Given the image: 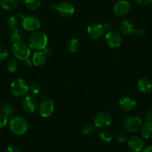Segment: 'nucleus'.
I'll use <instances>...</instances> for the list:
<instances>
[{
  "instance_id": "1",
  "label": "nucleus",
  "mask_w": 152,
  "mask_h": 152,
  "mask_svg": "<svg viewBox=\"0 0 152 152\" xmlns=\"http://www.w3.org/2000/svg\"><path fill=\"white\" fill-rule=\"evenodd\" d=\"M48 37L43 31H34L28 37V46L36 51L44 50L48 46Z\"/></svg>"
},
{
  "instance_id": "2",
  "label": "nucleus",
  "mask_w": 152,
  "mask_h": 152,
  "mask_svg": "<svg viewBox=\"0 0 152 152\" xmlns=\"http://www.w3.org/2000/svg\"><path fill=\"white\" fill-rule=\"evenodd\" d=\"M9 128L14 134L17 135H23L28 130V122L23 116H13L8 122Z\"/></svg>"
},
{
  "instance_id": "3",
  "label": "nucleus",
  "mask_w": 152,
  "mask_h": 152,
  "mask_svg": "<svg viewBox=\"0 0 152 152\" xmlns=\"http://www.w3.org/2000/svg\"><path fill=\"white\" fill-rule=\"evenodd\" d=\"M11 92L14 96L23 97L28 95L29 92V86L27 82L22 78H17L12 81L10 86Z\"/></svg>"
},
{
  "instance_id": "4",
  "label": "nucleus",
  "mask_w": 152,
  "mask_h": 152,
  "mask_svg": "<svg viewBox=\"0 0 152 152\" xmlns=\"http://www.w3.org/2000/svg\"><path fill=\"white\" fill-rule=\"evenodd\" d=\"M22 19V27L28 31H35L41 26L40 19L34 15L24 16L19 14Z\"/></svg>"
},
{
  "instance_id": "5",
  "label": "nucleus",
  "mask_w": 152,
  "mask_h": 152,
  "mask_svg": "<svg viewBox=\"0 0 152 152\" xmlns=\"http://www.w3.org/2000/svg\"><path fill=\"white\" fill-rule=\"evenodd\" d=\"M11 51L16 58L23 61L29 58L31 55V48L23 42L14 43Z\"/></svg>"
},
{
  "instance_id": "6",
  "label": "nucleus",
  "mask_w": 152,
  "mask_h": 152,
  "mask_svg": "<svg viewBox=\"0 0 152 152\" xmlns=\"http://www.w3.org/2000/svg\"><path fill=\"white\" fill-rule=\"evenodd\" d=\"M112 116L107 111H102L96 114L94 118V125L100 129H106L112 123Z\"/></svg>"
},
{
  "instance_id": "7",
  "label": "nucleus",
  "mask_w": 152,
  "mask_h": 152,
  "mask_svg": "<svg viewBox=\"0 0 152 152\" xmlns=\"http://www.w3.org/2000/svg\"><path fill=\"white\" fill-rule=\"evenodd\" d=\"M142 124V121L140 117L137 116H128L123 122L124 130L127 132H136L140 129Z\"/></svg>"
},
{
  "instance_id": "8",
  "label": "nucleus",
  "mask_w": 152,
  "mask_h": 152,
  "mask_svg": "<svg viewBox=\"0 0 152 152\" xmlns=\"http://www.w3.org/2000/svg\"><path fill=\"white\" fill-rule=\"evenodd\" d=\"M105 41L111 48H118L122 43V36L116 31H110L105 34Z\"/></svg>"
},
{
  "instance_id": "9",
  "label": "nucleus",
  "mask_w": 152,
  "mask_h": 152,
  "mask_svg": "<svg viewBox=\"0 0 152 152\" xmlns=\"http://www.w3.org/2000/svg\"><path fill=\"white\" fill-rule=\"evenodd\" d=\"M37 109L40 116L44 118L49 117L55 110V104L50 99H43L39 104Z\"/></svg>"
},
{
  "instance_id": "10",
  "label": "nucleus",
  "mask_w": 152,
  "mask_h": 152,
  "mask_svg": "<svg viewBox=\"0 0 152 152\" xmlns=\"http://www.w3.org/2000/svg\"><path fill=\"white\" fill-rule=\"evenodd\" d=\"M87 34L93 39L97 40L102 37L105 34V29L104 26L100 23H92L87 27Z\"/></svg>"
},
{
  "instance_id": "11",
  "label": "nucleus",
  "mask_w": 152,
  "mask_h": 152,
  "mask_svg": "<svg viewBox=\"0 0 152 152\" xmlns=\"http://www.w3.org/2000/svg\"><path fill=\"white\" fill-rule=\"evenodd\" d=\"M38 102L36 98L32 95H27L25 96L23 101V107L26 111L28 113H34L38 108Z\"/></svg>"
},
{
  "instance_id": "12",
  "label": "nucleus",
  "mask_w": 152,
  "mask_h": 152,
  "mask_svg": "<svg viewBox=\"0 0 152 152\" xmlns=\"http://www.w3.org/2000/svg\"><path fill=\"white\" fill-rule=\"evenodd\" d=\"M131 5L126 0H121L114 5L113 11L117 16L127 15L130 12Z\"/></svg>"
},
{
  "instance_id": "13",
  "label": "nucleus",
  "mask_w": 152,
  "mask_h": 152,
  "mask_svg": "<svg viewBox=\"0 0 152 152\" xmlns=\"http://www.w3.org/2000/svg\"><path fill=\"white\" fill-rule=\"evenodd\" d=\"M56 10L61 16L64 17H68L74 14L75 7L70 2H64L57 5Z\"/></svg>"
},
{
  "instance_id": "14",
  "label": "nucleus",
  "mask_w": 152,
  "mask_h": 152,
  "mask_svg": "<svg viewBox=\"0 0 152 152\" xmlns=\"http://www.w3.org/2000/svg\"><path fill=\"white\" fill-rule=\"evenodd\" d=\"M137 102L135 99L129 96H125L121 98L119 101V107L124 111H131L136 107Z\"/></svg>"
},
{
  "instance_id": "15",
  "label": "nucleus",
  "mask_w": 152,
  "mask_h": 152,
  "mask_svg": "<svg viewBox=\"0 0 152 152\" xmlns=\"http://www.w3.org/2000/svg\"><path fill=\"white\" fill-rule=\"evenodd\" d=\"M128 145L131 150L134 152H140L144 148V142L141 137L132 136L128 141Z\"/></svg>"
},
{
  "instance_id": "16",
  "label": "nucleus",
  "mask_w": 152,
  "mask_h": 152,
  "mask_svg": "<svg viewBox=\"0 0 152 152\" xmlns=\"http://www.w3.org/2000/svg\"><path fill=\"white\" fill-rule=\"evenodd\" d=\"M137 88L139 91L144 94H147L151 92L152 90V82L146 78H142L137 81Z\"/></svg>"
},
{
  "instance_id": "17",
  "label": "nucleus",
  "mask_w": 152,
  "mask_h": 152,
  "mask_svg": "<svg viewBox=\"0 0 152 152\" xmlns=\"http://www.w3.org/2000/svg\"><path fill=\"white\" fill-rule=\"evenodd\" d=\"M24 33L18 28L11 29L9 33L10 42L13 43V44L16 43L23 42V40H24Z\"/></svg>"
},
{
  "instance_id": "18",
  "label": "nucleus",
  "mask_w": 152,
  "mask_h": 152,
  "mask_svg": "<svg viewBox=\"0 0 152 152\" xmlns=\"http://www.w3.org/2000/svg\"><path fill=\"white\" fill-rule=\"evenodd\" d=\"M121 32L125 35H130L135 32V27L131 21L128 20H122L119 25Z\"/></svg>"
},
{
  "instance_id": "19",
  "label": "nucleus",
  "mask_w": 152,
  "mask_h": 152,
  "mask_svg": "<svg viewBox=\"0 0 152 152\" xmlns=\"http://www.w3.org/2000/svg\"><path fill=\"white\" fill-rule=\"evenodd\" d=\"M32 62L36 66H42L46 62V55L41 51H37L33 55Z\"/></svg>"
},
{
  "instance_id": "20",
  "label": "nucleus",
  "mask_w": 152,
  "mask_h": 152,
  "mask_svg": "<svg viewBox=\"0 0 152 152\" xmlns=\"http://www.w3.org/2000/svg\"><path fill=\"white\" fill-rule=\"evenodd\" d=\"M20 0H0V7L5 11H11L18 6Z\"/></svg>"
},
{
  "instance_id": "21",
  "label": "nucleus",
  "mask_w": 152,
  "mask_h": 152,
  "mask_svg": "<svg viewBox=\"0 0 152 152\" xmlns=\"http://www.w3.org/2000/svg\"><path fill=\"white\" fill-rule=\"evenodd\" d=\"M141 135L145 139L152 138V121H147L142 125Z\"/></svg>"
},
{
  "instance_id": "22",
  "label": "nucleus",
  "mask_w": 152,
  "mask_h": 152,
  "mask_svg": "<svg viewBox=\"0 0 152 152\" xmlns=\"http://www.w3.org/2000/svg\"><path fill=\"white\" fill-rule=\"evenodd\" d=\"M80 48V43L78 39L72 38L67 43V49L71 53H75Z\"/></svg>"
},
{
  "instance_id": "23",
  "label": "nucleus",
  "mask_w": 152,
  "mask_h": 152,
  "mask_svg": "<svg viewBox=\"0 0 152 152\" xmlns=\"http://www.w3.org/2000/svg\"><path fill=\"white\" fill-rule=\"evenodd\" d=\"M99 139L103 142L108 143L113 140V133L109 130L103 129L99 133Z\"/></svg>"
},
{
  "instance_id": "24",
  "label": "nucleus",
  "mask_w": 152,
  "mask_h": 152,
  "mask_svg": "<svg viewBox=\"0 0 152 152\" xmlns=\"http://www.w3.org/2000/svg\"><path fill=\"white\" fill-rule=\"evenodd\" d=\"M24 3L28 9L35 11L41 5V0H24Z\"/></svg>"
},
{
  "instance_id": "25",
  "label": "nucleus",
  "mask_w": 152,
  "mask_h": 152,
  "mask_svg": "<svg viewBox=\"0 0 152 152\" xmlns=\"http://www.w3.org/2000/svg\"><path fill=\"white\" fill-rule=\"evenodd\" d=\"M1 112L4 116L8 118L13 116V114L14 113V110L11 104L5 103L3 104L1 107Z\"/></svg>"
},
{
  "instance_id": "26",
  "label": "nucleus",
  "mask_w": 152,
  "mask_h": 152,
  "mask_svg": "<svg viewBox=\"0 0 152 152\" xmlns=\"http://www.w3.org/2000/svg\"><path fill=\"white\" fill-rule=\"evenodd\" d=\"M96 128V127L94 125H93V124H87V125H86L83 128L82 134L84 136H87V137H90V136H92L95 133Z\"/></svg>"
},
{
  "instance_id": "27",
  "label": "nucleus",
  "mask_w": 152,
  "mask_h": 152,
  "mask_svg": "<svg viewBox=\"0 0 152 152\" xmlns=\"http://www.w3.org/2000/svg\"><path fill=\"white\" fill-rule=\"evenodd\" d=\"M19 23L18 17L15 15H11L7 20V24L8 26L10 28V29H14L17 28Z\"/></svg>"
},
{
  "instance_id": "28",
  "label": "nucleus",
  "mask_w": 152,
  "mask_h": 152,
  "mask_svg": "<svg viewBox=\"0 0 152 152\" xmlns=\"http://www.w3.org/2000/svg\"><path fill=\"white\" fill-rule=\"evenodd\" d=\"M6 67L7 69L8 70V72H10L11 73L15 72L17 70V69H18V64H17L16 60L10 59L8 60V62H7Z\"/></svg>"
},
{
  "instance_id": "29",
  "label": "nucleus",
  "mask_w": 152,
  "mask_h": 152,
  "mask_svg": "<svg viewBox=\"0 0 152 152\" xmlns=\"http://www.w3.org/2000/svg\"><path fill=\"white\" fill-rule=\"evenodd\" d=\"M29 91L33 95H37L41 92V85L37 82H34L29 86Z\"/></svg>"
},
{
  "instance_id": "30",
  "label": "nucleus",
  "mask_w": 152,
  "mask_h": 152,
  "mask_svg": "<svg viewBox=\"0 0 152 152\" xmlns=\"http://www.w3.org/2000/svg\"><path fill=\"white\" fill-rule=\"evenodd\" d=\"M116 140L119 142H124L128 140V132L125 130H120L116 133Z\"/></svg>"
},
{
  "instance_id": "31",
  "label": "nucleus",
  "mask_w": 152,
  "mask_h": 152,
  "mask_svg": "<svg viewBox=\"0 0 152 152\" xmlns=\"http://www.w3.org/2000/svg\"><path fill=\"white\" fill-rule=\"evenodd\" d=\"M9 56V51L5 46H0V61H4L7 60Z\"/></svg>"
},
{
  "instance_id": "32",
  "label": "nucleus",
  "mask_w": 152,
  "mask_h": 152,
  "mask_svg": "<svg viewBox=\"0 0 152 152\" xmlns=\"http://www.w3.org/2000/svg\"><path fill=\"white\" fill-rule=\"evenodd\" d=\"M8 123V117L4 116L3 114H0V128H5Z\"/></svg>"
},
{
  "instance_id": "33",
  "label": "nucleus",
  "mask_w": 152,
  "mask_h": 152,
  "mask_svg": "<svg viewBox=\"0 0 152 152\" xmlns=\"http://www.w3.org/2000/svg\"><path fill=\"white\" fill-rule=\"evenodd\" d=\"M7 152H22L21 149L20 147L15 145H11L8 146L7 148Z\"/></svg>"
},
{
  "instance_id": "34",
  "label": "nucleus",
  "mask_w": 152,
  "mask_h": 152,
  "mask_svg": "<svg viewBox=\"0 0 152 152\" xmlns=\"http://www.w3.org/2000/svg\"><path fill=\"white\" fill-rule=\"evenodd\" d=\"M137 5L140 6H146L152 2V0H134Z\"/></svg>"
},
{
  "instance_id": "35",
  "label": "nucleus",
  "mask_w": 152,
  "mask_h": 152,
  "mask_svg": "<svg viewBox=\"0 0 152 152\" xmlns=\"http://www.w3.org/2000/svg\"><path fill=\"white\" fill-rule=\"evenodd\" d=\"M145 116L147 121H152V108H149L146 110Z\"/></svg>"
},
{
  "instance_id": "36",
  "label": "nucleus",
  "mask_w": 152,
  "mask_h": 152,
  "mask_svg": "<svg viewBox=\"0 0 152 152\" xmlns=\"http://www.w3.org/2000/svg\"><path fill=\"white\" fill-rule=\"evenodd\" d=\"M33 65L34 64H33V62H32V60H30L29 58H28V59L25 60L24 61V66L27 69L31 68Z\"/></svg>"
},
{
  "instance_id": "37",
  "label": "nucleus",
  "mask_w": 152,
  "mask_h": 152,
  "mask_svg": "<svg viewBox=\"0 0 152 152\" xmlns=\"http://www.w3.org/2000/svg\"><path fill=\"white\" fill-rule=\"evenodd\" d=\"M104 26V28L105 31H112L111 29H112L113 28V24L110 23H106L104 25H103Z\"/></svg>"
},
{
  "instance_id": "38",
  "label": "nucleus",
  "mask_w": 152,
  "mask_h": 152,
  "mask_svg": "<svg viewBox=\"0 0 152 152\" xmlns=\"http://www.w3.org/2000/svg\"><path fill=\"white\" fill-rule=\"evenodd\" d=\"M134 33L137 34V36L141 37V36H143V35H144L145 31H144V30H143V29L138 28V29H136L135 32H134Z\"/></svg>"
},
{
  "instance_id": "39",
  "label": "nucleus",
  "mask_w": 152,
  "mask_h": 152,
  "mask_svg": "<svg viewBox=\"0 0 152 152\" xmlns=\"http://www.w3.org/2000/svg\"><path fill=\"white\" fill-rule=\"evenodd\" d=\"M142 152H152V145H148L142 149Z\"/></svg>"
},
{
  "instance_id": "40",
  "label": "nucleus",
  "mask_w": 152,
  "mask_h": 152,
  "mask_svg": "<svg viewBox=\"0 0 152 152\" xmlns=\"http://www.w3.org/2000/svg\"><path fill=\"white\" fill-rule=\"evenodd\" d=\"M151 7H152V2H151Z\"/></svg>"
}]
</instances>
